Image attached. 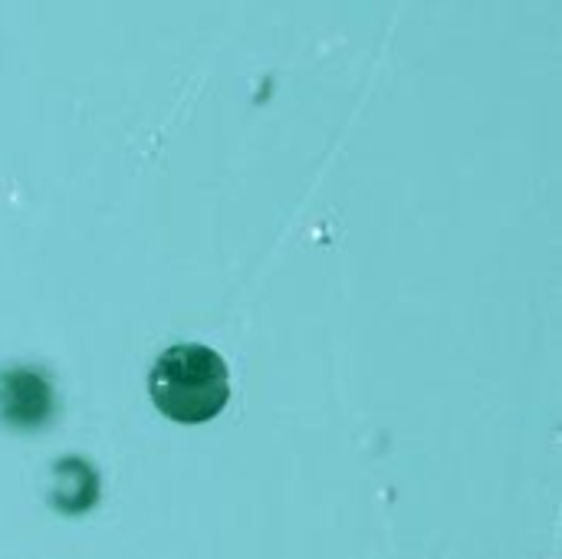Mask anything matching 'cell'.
<instances>
[{
    "instance_id": "obj_1",
    "label": "cell",
    "mask_w": 562,
    "mask_h": 559,
    "mask_svg": "<svg viewBox=\"0 0 562 559\" xmlns=\"http://www.w3.org/2000/svg\"><path fill=\"white\" fill-rule=\"evenodd\" d=\"M155 409L178 425H204L231 402L227 359L204 343H178L158 353L148 372Z\"/></svg>"
}]
</instances>
